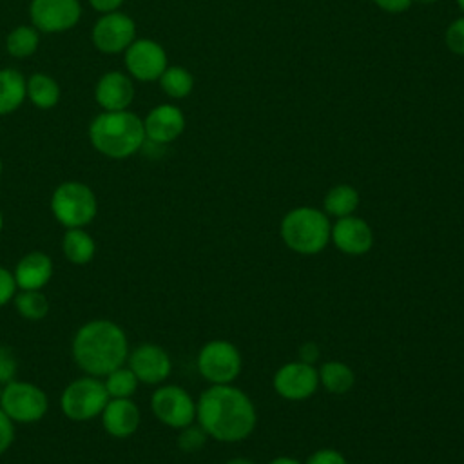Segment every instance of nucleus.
I'll return each instance as SVG.
<instances>
[{
    "label": "nucleus",
    "mask_w": 464,
    "mask_h": 464,
    "mask_svg": "<svg viewBox=\"0 0 464 464\" xmlns=\"http://www.w3.org/2000/svg\"><path fill=\"white\" fill-rule=\"evenodd\" d=\"M196 422L219 442H239L252 435L257 413L252 399L234 384H210L196 401Z\"/></svg>",
    "instance_id": "1"
},
{
    "label": "nucleus",
    "mask_w": 464,
    "mask_h": 464,
    "mask_svg": "<svg viewBox=\"0 0 464 464\" xmlns=\"http://www.w3.org/2000/svg\"><path fill=\"white\" fill-rule=\"evenodd\" d=\"M129 357V341L123 328L109 319L82 324L72 339L74 362L92 377H105L123 366Z\"/></svg>",
    "instance_id": "2"
},
{
    "label": "nucleus",
    "mask_w": 464,
    "mask_h": 464,
    "mask_svg": "<svg viewBox=\"0 0 464 464\" xmlns=\"http://www.w3.org/2000/svg\"><path fill=\"white\" fill-rule=\"evenodd\" d=\"M92 147L107 158L123 160L145 145L143 121L129 111H105L98 114L91 127Z\"/></svg>",
    "instance_id": "3"
},
{
    "label": "nucleus",
    "mask_w": 464,
    "mask_h": 464,
    "mask_svg": "<svg viewBox=\"0 0 464 464\" xmlns=\"http://www.w3.org/2000/svg\"><path fill=\"white\" fill-rule=\"evenodd\" d=\"M332 221L323 208L295 207L290 208L279 225L283 243L295 254L315 256L330 243Z\"/></svg>",
    "instance_id": "4"
},
{
    "label": "nucleus",
    "mask_w": 464,
    "mask_h": 464,
    "mask_svg": "<svg viewBox=\"0 0 464 464\" xmlns=\"http://www.w3.org/2000/svg\"><path fill=\"white\" fill-rule=\"evenodd\" d=\"M96 210L94 192L80 181H65L51 196V212L65 228H83L94 219Z\"/></svg>",
    "instance_id": "5"
},
{
    "label": "nucleus",
    "mask_w": 464,
    "mask_h": 464,
    "mask_svg": "<svg viewBox=\"0 0 464 464\" xmlns=\"http://www.w3.org/2000/svg\"><path fill=\"white\" fill-rule=\"evenodd\" d=\"M196 366L199 375L210 384H232L243 368L239 348L225 339H212L201 346Z\"/></svg>",
    "instance_id": "6"
},
{
    "label": "nucleus",
    "mask_w": 464,
    "mask_h": 464,
    "mask_svg": "<svg viewBox=\"0 0 464 464\" xmlns=\"http://www.w3.org/2000/svg\"><path fill=\"white\" fill-rule=\"evenodd\" d=\"M109 399L103 381H100V377L85 375L65 386L60 406L63 415L71 420H91L102 415Z\"/></svg>",
    "instance_id": "7"
},
{
    "label": "nucleus",
    "mask_w": 464,
    "mask_h": 464,
    "mask_svg": "<svg viewBox=\"0 0 464 464\" xmlns=\"http://www.w3.org/2000/svg\"><path fill=\"white\" fill-rule=\"evenodd\" d=\"M0 408L13 422H36L49 408L47 393L33 382L9 381L0 392Z\"/></svg>",
    "instance_id": "8"
},
{
    "label": "nucleus",
    "mask_w": 464,
    "mask_h": 464,
    "mask_svg": "<svg viewBox=\"0 0 464 464\" xmlns=\"http://www.w3.org/2000/svg\"><path fill=\"white\" fill-rule=\"evenodd\" d=\"M150 410L160 422L174 430L196 422V401L178 384H163L156 388L150 397Z\"/></svg>",
    "instance_id": "9"
},
{
    "label": "nucleus",
    "mask_w": 464,
    "mask_h": 464,
    "mask_svg": "<svg viewBox=\"0 0 464 464\" xmlns=\"http://www.w3.org/2000/svg\"><path fill=\"white\" fill-rule=\"evenodd\" d=\"M276 393L285 401H306L319 388V373L314 364L304 361H290L279 366L272 377Z\"/></svg>",
    "instance_id": "10"
},
{
    "label": "nucleus",
    "mask_w": 464,
    "mask_h": 464,
    "mask_svg": "<svg viewBox=\"0 0 464 464\" xmlns=\"http://www.w3.org/2000/svg\"><path fill=\"white\" fill-rule=\"evenodd\" d=\"M125 67L136 80H160V76L167 69L165 49L158 42L149 38L134 40L125 49Z\"/></svg>",
    "instance_id": "11"
},
{
    "label": "nucleus",
    "mask_w": 464,
    "mask_h": 464,
    "mask_svg": "<svg viewBox=\"0 0 464 464\" xmlns=\"http://www.w3.org/2000/svg\"><path fill=\"white\" fill-rule=\"evenodd\" d=\"M136 36V25L130 16L112 11L98 18L92 27V42L102 53L125 51Z\"/></svg>",
    "instance_id": "12"
},
{
    "label": "nucleus",
    "mask_w": 464,
    "mask_h": 464,
    "mask_svg": "<svg viewBox=\"0 0 464 464\" xmlns=\"http://www.w3.org/2000/svg\"><path fill=\"white\" fill-rule=\"evenodd\" d=\"M330 243L346 256H364L373 246V230L366 219L355 214L337 218L332 223Z\"/></svg>",
    "instance_id": "13"
},
{
    "label": "nucleus",
    "mask_w": 464,
    "mask_h": 464,
    "mask_svg": "<svg viewBox=\"0 0 464 464\" xmlns=\"http://www.w3.org/2000/svg\"><path fill=\"white\" fill-rule=\"evenodd\" d=\"M31 20L44 33H62L76 25L82 14L78 0H33Z\"/></svg>",
    "instance_id": "14"
},
{
    "label": "nucleus",
    "mask_w": 464,
    "mask_h": 464,
    "mask_svg": "<svg viewBox=\"0 0 464 464\" xmlns=\"http://www.w3.org/2000/svg\"><path fill=\"white\" fill-rule=\"evenodd\" d=\"M127 362L138 381L145 384H161L172 370V361L167 350L152 343H143L129 352Z\"/></svg>",
    "instance_id": "15"
},
{
    "label": "nucleus",
    "mask_w": 464,
    "mask_h": 464,
    "mask_svg": "<svg viewBox=\"0 0 464 464\" xmlns=\"http://www.w3.org/2000/svg\"><path fill=\"white\" fill-rule=\"evenodd\" d=\"M143 127H145V138L150 143L167 145L176 138H179L181 132L185 130V116L181 109H178L176 105H169V103L158 105L147 114Z\"/></svg>",
    "instance_id": "16"
},
{
    "label": "nucleus",
    "mask_w": 464,
    "mask_h": 464,
    "mask_svg": "<svg viewBox=\"0 0 464 464\" xmlns=\"http://www.w3.org/2000/svg\"><path fill=\"white\" fill-rule=\"evenodd\" d=\"M94 96L105 111H127L134 98V85L125 72L109 71L98 80Z\"/></svg>",
    "instance_id": "17"
},
{
    "label": "nucleus",
    "mask_w": 464,
    "mask_h": 464,
    "mask_svg": "<svg viewBox=\"0 0 464 464\" xmlns=\"http://www.w3.org/2000/svg\"><path fill=\"white\" fill-rule=\"evenodd\" d=\"M140 408L130 399H109L102 411L105 431L116 439L130 437L140 426Z\"/></svg>",
    "instance_id": "18"
},
{
    "label": "nucleus",
    "mask_w": 464,
    "mask_h": 464,
    "mask_svg": "<svg viewBox=\"0 0 464 464\" xmlns=\"http://www.w3.org/2000/svg\"><path fill=\"white\" fill-rule=\"evenodd\" d=\"M13 274L20 290H42L53 277V259L40 250L27 252L20 257Z\"/></svg>",
    "instance_id": "19"
},
{
    "label": "nucleus",
    "mask_w": 464,
    "mask_h": 464,
    "mask_svg": "<svg viewBox=\"0 0 464 464\" xmlns=\"http://www.w3.org/2000/svg\"><path fill=\"white\" fill-rule=\"evenodd\" d=\"M319 386L334 395L348 393L355 384L353 370L343 361H326L317 368Z\"/></svg>",
    "instance_id": "20"
},
{
    "label": "nucleus",
    "mask_w": 464,
    "mask_h": 464,
    "mask_svg": "<svg viewBox=\"0 0 464 464\" xmlns=\"http://www.w3.org/2000/svg\"><path fill=\"white\" fill-rule=\"evenodd\" d=\"M27 82L16 69L0 71V116L18 109L27 96Z\"/></svg>",
    "instance_id": "21"
},
{
    "label": "nucleus",
    "mask_w": 464,
    "mask_h": 464,
    "mask_svg": "<svg viewBox=\"0 0 464 464\" xmlns=\"http://www.w3.org/2000/svg\"><path fill=\"white\" fill-rule=\"evenodd\" d=\"M357 207H359V192L355 187L348 183H339L332 187L323 199V210L326 212V216H332L335 219L355 214Z\"/></svg>",
    "instance_id": "22"
},
{
    "label": "nucleus",
    "mask_w": 464,
    "mask_h": 464,
    "mask_svg": "<svg viewBox=\"0 0 464 464\" xmlns=\"http://www.w3.org/2000/svg\"><path fill=\"white\" fill-rule=\"evenodd\" d=\"M63 256L74 265H87L96 252L92 236L83 228H67L62 241Z\"/></svg>",
    "instance_id": "23"
},
{
    "label": "nucleus",
    "mask_w": 464,
    "mask_h": 464,
    "mask_svg": "<svg viewBox=\"0 0 464 464\" xmlns=\"http://www.w3.org/2000/svg\"><path fill=\"white\" fill-rule=\"evenodd\" d=\"M25 89H27L29 100L38 109H51L60 100V87H58V83L51 76H47L44 72L33 74L27 80Z\"/></svg>",
    "instance_id": "24"
},
{
    "label": "nucleus",
    "mask_w": 464,
    "mask_h": 464,
    "mask_svg": "<svg viewBox=\"0 0 464 464\" xmlns=\"http://www.w3.org/2000/svg\"><path fill=\"white\" fill-rule=\"evenodd\" d=\"M160 85L167 96L179 100L192 92L194 78L185 67L172 65V67H167L160 76Z\"/></svg>",
    "instance_id": "25"
},
{
    "label": "nucleus",
    "mask_w": 464,
    "mask_h": 464,
    "mask_svg": "<svg viewBox=\"0 0 464 464\" xmlns=\"http://www.w3.org/2000/svg\"><path fill=\"white\" fill-rule=\"evenodd\" d=\"M105 390L111 399H130L138 390V377L129 366H120L105 375Z\"/></svg>",
    "instance_id": "26"
},
{
    "label": "nucleus",
    "mask_w": 464,
    "mask_h": 464,
    "mask_svg": "<svg viewBox=\"0 0 464 464\" xmlns=\"http://www.w3.org/2000/svg\"><path fill=\"white\" fill-rule=\"evenodd\" d=\"M16 312L29 321H40L49 312V301L40 290H22L13 297Z\"/></svg>",
    "instance_id": "27"
},
{
    "label": "nucleus",
    "mask_w": 464,
    "mask_h": 464,
    "mask_svg": "<svg viewBox=\"0 0 464 464\" xmlns=\"http://www.w3.org/2000/svg\"><path fill=\"white\" fill-rule=\"evenodd\" d=\"M38 42H40V36L36 27L20 25L9 33L5 40V47L9 54L14 58H27L36 51Z\"/></svg>",
    "instance_id": "28"
},
{
    "label": "nucleus",
    "mask_w": 464,
    "mask_h": 464,
    "mask_svg": "<svg viewBox=\"0 0 464 464\" xmlns=\"http://www.w3.org/2000/svg\"><path fill=\"white\" fill-rule=\"evenodd\" d=\"M207 439H208L207 431L198 422H192V424L179 430L178 448L185 453H194V451H199L205 446Z\"/></svg>",
    "instance_id": "29"
},
{
    "label": "nucleus",
    "mask_w": 464,
    "mask_h": 464,
    "mask_svg": "<svg viewBox=\"0 0 464 464\" xmlns=\"http://www.w3.org/2000/svg\"><path fill=\"white\" fill-rule=\"evenodd\" d=\"M444 42L446 47L459 56H464V16L455 18L444 33Z\"/></svg>",
    "instance_id": "30"
},
{
    "label": "nucleus",
    "mask_w": 464,
    "mask_h": 464,
    "mask_svg": "<svg viewBox=\"0 0 464 464\" xmlns=\"http://www.w3.org/2000/svg\"><path fill=\"white\" fill-rule=\"evenodd\" d=\"M18 368V361L14 357V352L9 346L0 344V382L7 384L14 379Z\"/></svg>",
    "instance_id": "31"
},
{
    "label": "nucleus",
    "mask_w": 464,
    "mask_h": 464,
    "mask_svg": "<svg viewBox=\"0 0 464 464\" xmlns=\"http://www.w3.org/2000/svg\"><path fill=\"white\" fill-rule=\"evenodd\" d=\"M304 464H348L346 457L334 448H321L308 455Z\"/></svg>",
    "instance_id": "32"
},
{
    "label": "nucleus",
    "mask_w": 464,
    "mask_h": 464,
    "mask_svg": "<svg viewBox=\"0 0 464 464\" xmlns=\"http://www.w3.org/2000/svg\"><path fill=\"white\" fill-rule=\"evenodd\" d=\"M16 281H14V274L5 268L0 266V306L7 304L9 301H13L14 294H16Z\"/></svg>",
    "instance_id": "33"
},
{
    "label": "nucleus",
    "mask_w": 464,
    "mask_h": 464,
    "mask_svg": "<svg viewBox=\"0 0 464 464\" xmlns=\"http://www.w3.org/2000/svg\"><path fill=\"white\" fill-rule=\"evenodd\" d=\"M14 440V422L0 408V455L9 450Z\"/></svg>",
    "instance_id": "34"
},
{
    "label": "nucleus",
    "mask_w": 464,
    "mask_h": 464,
    "mask_svg": "<svg viewBox=\"0 0 464 464\" xmlns=\"http://www.w3.org/2000/svg\"><path fill=\"white\" fill-rule=\"evenodd\" d=\"M379 9L392 13V14H401L408 11L413 4V0H372Z\"/></svg>",
    "instance_id": "35"
},
{
    "label": "nucleus",
    "mask_w": 464,
    "mask_h": 464,
    "mask_svg": "<svg viewBox=\"0 0 464 464\" xmlns=\"http://www.w3.org/2000/svg\"><path fill=\"white\" fill-rule=\"evenodd\" d=\"M297 352H299V361H304L308 364H314L319 359V355H321L319 346L315 343H312V341L303 343Z\"/></svg>",
    "instance_id": "36"
},
{
    "label": "nucleus",
    "mask_w": 464,
    "mask_h": 464,
    "mask_svg": "<svg viewBox=\"0 0 464 464\" xmlns=\"http://www.w3.org/2000/svg\"><path fill=\"white\" fill-rule=\"evenodd\" d=\"M89 4L96 9V11H100V13H112V11H116L121 4H123V0H89Z\"/></svg>",
    "instance_id": "37"
},
{
    "label": "nucleus",
    "mask_w": 464,
    "mask_h": 464,
    "mask_svg": "<svg viewBox=\"0 0 464 464\" xmlns=\"http://www.w3.org/2000/svg\"><path fill=\"white\" fill-rule=\"evenodd\" d=\"M268 464H303V462H299L297 459H294L290 455H279V457H274Z\"/></svg>",
    "instance_id": "38"
},
{
    "label": "nucleus",
    "mask_w": 464,
    "mask_h": 464,
    "mask_svg": "<svg viewBox=\"0 0 464 464\" xmlns=\"http://www.w3.org/2000/svg\"><path fill=\"white\" fill-rule=\"evenodd\" d=\"M225 464H256V462L250 460V459H246V457H234V459L227 460Z\"/></svg>",
    "instance_id": "39"
},
{
    "label": "nucleus",
    "mask_w": 464,
    "mask_h": 464,
    "mask_svg": "<svg viewBox=\"0 0 464 464\" xmlns=\"http://www.w3.org/2000/svg\"><path fill=\"white\" fill-rule=\"evenodd\" d=\"M413 2H417V4H422V5H430V4H435L437 0H413Z\"/></svg>",
    "instance_id": "40"
},
{
    "label": "nucleus",
    "mask_w": 464,
    "mask_h": 464,
    "mask_svg": "<svg viewBox=\"0 0 464 464\" xmlns=\"http://www.w3.org/2000/svg\"><path fill=\"white\" fill-rule=\"evenodd\" d=\"M457 5L460 7V11L464 13V0H457Z\"/></svg>",
    "instance_id": "41"
},
{
    "label": "nucleus",
    "mask_w": 464,
    "mask_h": 464,
    "mask_svg": "<svg viewBox=\"0 0 464 464\" xmlns=\"http://www.w3.org/2000/svg\"><path fill=\"white\" fill-rule=\"evenodd\" d=\"M2 227H4V218H2V212H0V232H2Z\"/></svg>",
    "instance_id": "42"
},
{
    "label": "nucleus",
    "mask_w": 464,
    "mask_h": 464,
    "mask_svg": "<svg viewBox=\"0 0 464 464\" xmlns=\"http://www.w3.org/2000/svg\"><path fill=\"white\" fill-rule=\"evenodd\" d=\"M0 174H2V160H0Z\"/></svg>",
    "instance_id": "43"
}]
</instances>
